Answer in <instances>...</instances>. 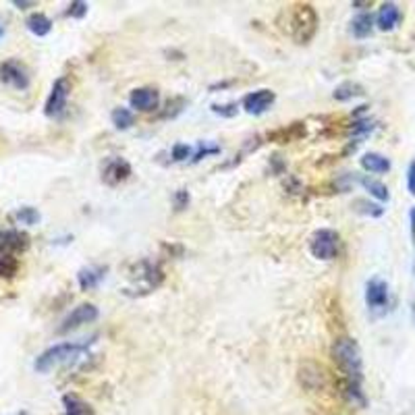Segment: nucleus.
Returning a JSON list of instances; mask_svg holds the SVG:
<instances>
[{
	"instance_id": "obj_1",
	"label": "nucleus",
	"mask_w": 415,
	"mask_h": 415,
	"mask_svg": "<svg viewBox=\"0 0 415 415\" xmlns=\"http://www.w3.org/2000/svg\"><path fill=\"white\" fill-rule=\"evenodd\" d=\"M332 359L345 374V380L349 382H359L361 384V370H364V359H361V349L355 343V339L341 336L332 345Z\"/></svg>"
},
{
	"instance_id": "obj_2",
	"label": "nucleus",
	"mask_w": 415,
	"mask_h": 415,
	"mask_svg": "<svg viewBox=\"0 0 415 415\" xmlns=\"http://www.w3.org/2000/svg\"><path fill=\"white\" fill-rule=\"evenodd\" d=\"M86 349H88V343H58V345L46 349L44 353H40L38 359H35V364H33V368L40 374H46L52 368H56V366L73 359V357H77Z\"/></svg>"
},
{
	"instance_id": "obj_3",
	"label": "nucleus",
	"mask_w": 415,
	"mask_h": 415,
	"mask_svg": "<svg viewBox=\"0 0 415 415\" xmlns=\"http://www.w3.org/2000/svg\"><path fill=\"white\" fill-rule=\"evenodd\" d=\"M288 31L297 44H307L318 29V15L309 4H299L288 19Z\"/></svg>"
},
{
	"instance_id": "obj_4",
	"label": "nucleus",
	"mask_w": 415,
	"mask_h": 415,
	"mask_svg": "<svg viewBox=\"0 0 415 415\" xmlns=\"http://www.w3.org/2000/svg\"><path fill=\"white\" fill-rule=\"evenodd\" d=\"M309 252L318 260H332L339 252V233L332 229H320L309 239Z\"/></svg>"
},
{
	"instance_id": "obj_5",
	"label": "nucleus",
	"mask_w": 415,
	"mask_h": 415,
	"mask_svg": "<svg viewBox=\"0 0 415 415\" xmlns=\"http://www.w3.org/2000/svg\"><path fill=\"white\" fill-rule=\"evenodd\" d=\"M69 94H71V83L67 77H58L50 90V96L46 100V106H44V113L46 117L50 119H56L65 113L67 108V100H69Z\"/></svg>"
},
{
	"instance_id": "obj_6",
	"label": "nucleus",
	"mask_w": 415,
	"mask_h": 415,
	"mask_svg": "<svg viewBox=\"0 0 415 415\" xmlns=\"http://www.w3.org/2000/svg\"><path fill=\"white\" fill-rule=\"evenodd\" d=\"M98 316H100V311L94 303H81L63 320V324L58 326V332L65 334V332H71V330L83 326V324H92V322L98 320Z\"/></svg>"
},
{
	"instance_id": "obj_7",
	"label": "nucleus",
	"mask_w": 415,
	"mask_h": 415,
	"mask_svg": "<svg viewBox=\"0 0 415 415\" xmlns=\"http://www.w3.org/2000/svg\"><path fill=\"white\" fill-rule=\"evenodd\" d=\"M0 81H4L6 86H10L15 90H27L29 88V73L19 60L10 58V60L0 65Z\"/></svg>"
},
{
	"instance_id": "obj_8",
	"label": "nucleus",
	"mask_w": 415,
	"mask_h": 415,
	"mask_svg": "<svg viewBox=\"0 0 415 415\" xmlns=\"http://www.w3.org/2000/svg\"><path fill=\"white\" fill-rule=\"evenodd\" d=\"M275 100H277V96L272 90H258L243 98V108L250 115H264L275 104Z\"/></svg>"
},
{
	"instance_id": "obj_9",
	"label": "nucleus",
	"mask_w": 415,
	"mask_h": 415,
	"mask_svg": "<svg viewBox=\"0 0 415 415\" xmlns=\"http://www.w3.org/2000/svg\"><path fill=\"white\" fill-rule=\"evenodd\" d=\"M158 102H160V94L154 88H138L129 96L131 108L141 111V113H152L154 108H158Z\"/></svg>"
},
{
	"instance_id": "obj_10",
	"label": "nucleus",
	"mask_w": 415,
	"mask_h": 415,
	"mask_svg": "<svg viewBox=\"0 0 415 415\" xmlns=\"http://www.w3.org/2000/svg\"><path fill=\"white\" fill-rule=\"evenodd\" d=\"M366 301L370 307H384L389 303V284L380 278H374L366 286Z\"/></svg>"
},
{
	"instance_id": "obj_11",
	"label": "nucleus",
	"mask_w": 415,
	"mask_h": 415,
	"mask_svg": "<svg viewBox=\"0 0 415 415\" xmlns=\"http://www.w3.org/2000/svg\"><path fill=\"white\" fill-rule=\"evenodd\" d=\"M129 174H131V166H129V162H125L121 158H113L104 166V181L108 185H117V183L125 181Z\"/></svg>"
},
{
	"instance_id": "obj_12",
	"label": "nucleus",
	"mask_w": 415,
	"mask_h": 415,
	"mask_svg": "<svg viewBox=\"0 0 415 415\" xmlns=\"http://www.w3.org/2000/svg\"><path fill=\"white\" fill-rule=\"evenodd\" d=\"M378 27L382 31H393L401 21V10L395 2H384L378 10Z\"/></svg>"
},
{
	"instance_id": "obj_13",
	"label": "nucleus",
	"mask_w": 415,
	"mask_h": 415,
	"mask_svg": "<svg viewBox=\"0 0 415 415\" xmlns=\"http://www.w3.org/2000/svg\"><path fill=\"white\" fill-rule=\"evenodd\" d=\"M27 243H29V239L21 231H15V229L0 231V250H4V252H10V254L23 252L27 247Z\"/></svg>"
},
{
	"instance_id": "obj_14",
	"label": "nucleus",
	"mask_w": 415,
	"mask_h": 415,
	"mask_svg": "<svg viewBox=\"0 0 415 415\" xmlns=\"http://www.w3.org/2000/svg\"><path fill=\"white\" fill-rule=\"evenodd\" d=\"M361 166H364V170H368L372 174H382V172L391 170V160L378 152H368L361 156Z\"/></svg>"
},
{
	"instance_id": "obj_15",
	"label": "nucleus",
	"mask_w": 415,
	"mask_h": 415,
	"mask_svg": "<svg viewBox=\"0 0 415 415\" xmlns=\"http://www.w3.org/2000/svg\"><path fill=\"white\" fill-rule=\"evenodd\" d=\"M25 25H27V29H29L33 35H38V38H44V35H48V33L52 31V21H50L44 13H33V15H29L27 21H25Z\"/></svg>"
},
{
	"instance_id": "obj_16",
	"label": "nucleus",
	"mask_w": 415,
	"mask_h": 415,
	"mask_svg": "<svg viewBox=\"0 0 415 415\" xmlns=\"http://www.w3.org/2000/svg\"><path fill=\"white\" fill-rule=\"evenodd\" d=\"M63 405H65V415H94L92 405L81 401L77 395H65Z\"/></svg>"
},
{
	"instance_id": "obj_17",
	"label": "nucleus",
	"mask_w": 415,
	"mask_h": 415,
	"mask_svg": "<svg viewBox=\"0 0 415 415\" xmlns=\"http://www.w3.org/2000/svg\"><path fill=\"white\" fill-rule=\"evenodd\" d=\"M372 29H374V17L370 15V13H361V15H357L355 19H353V23H351V31H353V35L355 38H368L370 33H372Z\"/></svg>"
},
{
	"instance_id": "obj_18",
	"label": "nucleus",
	"mask_w": 415,
	"mask_h": 415,
	"mask_svg": "<svg viewBox=\"0 0 415 415\" xmlns=\"http://www.w3.org/2000/svg\"><path fill=\"white\" fill-rule=\"evenodd\" d=\"M102 278H104V270H102V268H94V266L83 268V270H79V275H77L79 286H81L83 291H90V288L98 286Z\"/></svg>"
},
{
	"instance_id": "obj_19",
	"label": "nucleus",
	"mask_w": 415,
	"mask_h": 415,
	"mask_svg": "<svg viewBox=\"0 0 415 415\" xmlns=\"http://www.w3.org/2000/svg\"><path fill=\"white\" fill-rule=\"evenodd\" d=\"M19 270V262L10 252L0 250V278H13Z\"/></svg>"
},
{
	"instance_id": "obj_20",
	"label": "nucleus",
	"mask_w": 415,
	"mask_h": 415,
	"mask_svg": "<svg viewBox=\"0 0 415 415\" xmlns=\"http://www.w3.org/2000/svg\"><path fill=\"white\" fill-rule=\"evenodd\" d=\"M361 185L376 197V200H380V202H386L389 197H391V193H389V187L384 185V183H380V181H376V179H368V177H364L361 179Z\"/></svg>"
},
{
	"instance_id": "obj_21",
	"label": "nucleus",
	"mask_w": 415,
	"mask_h": 415,
	"mask_svg": "<svg viewBox=\"0 0 415 415\" xmlns=\"http://www.w3.org/2000/svg\"><path fill=\"white\" fill-rule=\"evenodd\" d=\"M361 94H364L361 88H359L357 83H353V81L341 83V86L334 90V98H336L339 102H347V100H351V98H355V96H361Z\"/></svg>"
},
{
	"instance_id": "obj_22",
	"label": "nucleus",
	"mask_w": 415,
	"mask_h": 415,
	"mask_svg": "<svg viewBox=\"0 0 415 415\" xmlns=\"http://www.w3.org/2000/svg\"><path fill=\"white\" fill-rule=\"evenodd\" d=\"M133 121H136V117H133V113L129 108L119 106V108L113 111V125L117 129H129L133 125Z\"/></svg>"
},
{
	"instance_id": "obj_23",
	"label": "nucleus",
	"mask_w": 415,
	"mask_h": 415,
	"mask_svg": "<svg viewBox=\"0 0 415 415\" xmlns=\"http://www.w3.org/2000/svg\"><path fill=\"white\" fill-rule=\"evenodd\" d=\"M13 218H15L19 225L33 227V225H38V222H40V212H38L35 208H31V206H25V208H19V210L13 214Z\"/></svg>"
},
{
	"instance_id": "obj_24",
	"label": "nucleus",
	"mask_w": 415,
	"mask_h": 415,
	"mask_svg": "<svg viewBox=\"0 0 415 415\" xmlns=\"http://www.w3.org/2000/svg\"><path fill=\"white\" fill-rule=\"evenodd\" d=\"M88 2H81V0H75V2H71L69 4V17H75V19H83L86 15H88Z\"/></svg>"
},
{
	"instance_id": "obj_25",
	"label": "nucleus",
	"mask_w": 415,
	"mask_h": 415,
	"mask_svg": "<svg viewBox=\"0 0 415 415\" xmlns=\"http://www.w3.org/2000/svg\"><path fill=\"white\" fill-rule=\"evenodd\" d=\"M191 156V147L187 143H177L172 145V160L181 162V160H187Z\"/></svg>"
},
{
	"instance_id": "obj_26",
	"label": "nucleus",
	"mask_w": 415,
	"mask_h": 415,
	"mask_svg": "<svg viewBox=\"0 0 415 415\" xmlns=\"http://www.w3.org/2000/svg\"><path fill=\"white\" fill-rule=\"evenodd\" d=\"M220 152V147L218 145H200V149L193 154V162H197V160H202V158H206V156H210V154H218Z\"/></svg>"
},
{
	"instance_id": "obj_27",
	"label": "nucleus",
	"mask_w": 415,
	"mask_h": 415,
	"mask_svg": "<svg viewBox=\"0 0 415 415\" xmlns=\"http://www.w3.org/2000/svg\"><path fill=\"white\" fill-rule=\"evenodd\" d=\"M187 204H189V193H187L185 189L177 191V195H174V206H177V210H183Z\"/></svg>"
},
{
	"instance_id": "obj_28",
	"label": "nucleus",
	"mask_w": 415,
	"mask_h": 415,
	"mask_svg": "<svg viewBox=\"0 0 415 415\" xmlns=\"http://www.w3.org/2000/svg\"><path fill=\"white\" fill-rule=\"evenodd\" d=\"M407 189H409L412 195H415V160L407 168Z\"/></svg>"
},
{
	"instance_id": "obj_29",
	"label": "nucleus",
	"mask_w": 415,
	"mask_h": 415,
	"mask_svg": "<svg viewBox=\"0 0 415 415\" xmlns=\"http://www.w3.org/2000/svg\"><path fill=\"white\" fill-rule=\"evenodd\" d=\"M13 4H15V6H19V8H25V6H33V2H23V0H15Z\"/></svg>"
},
{
	"instance_id": "obj_30",
	"label": "nucleus",
	"mask_w": 415,
	"mask_h": 415,
	"mask_svg": "<svg viewBox=\"0 0 415 415\" xmlns=\"http://www.w3.org/2000/svg\"><path fill=\"white\" fill-rule=\"evenodd\" d=\"M412 227H414V231H415V208L412 210Z\"/></svg>"
},
{
	"instance_id": "obj_31",
	"label": "nucleus",
	"mask_w": 415,
	"mask_h": 415,
	"mask_svg": "<svg viewBox=\"0 0 415 415\" xmlns=\"http://www.w3.org/2000/svg\"><path fill=\"white\" fill-rule=\"evenodd\" d=\"M2 35H4V29H2V25H0V40H2Z\"/></svg>"
}]
</instances>
